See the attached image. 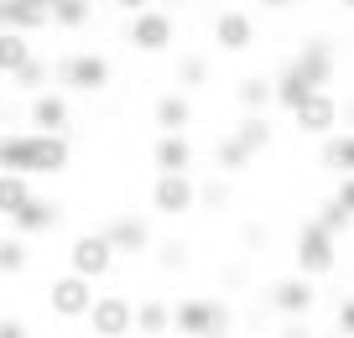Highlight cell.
<instances>
[{
	"instance_id": "42",
	"label": "cell",
	"mask_w": 354,
	"mask_h": 338,
	"mask_svg": "<svg viewBox=\"0 0 354 338\" xmlns=\"http://www.w3.org/2000/svg\"><path fill=\"white\" fill-rule=\"evenodd\" d=\"M115 6H120V11H131V16H136V11H146V6H151V0H115Z\"/></svg>"
},
{
	"instance_id": "36",
	"label": "cell",
	"mask_w": 354,
	"mask_h": 338,
	"mask_svg": "<svg viewBox=\"0 0 354 338\" xmlns=\"http://www.w3.org/2000/svg\"><path fill=\"white\" fill-rule=\"evenodd\" d=\"M219 281L230 286V292H245V281H250V265H245V261H230V265L219 271Z\"/></svg>"
},
{
	"instance_id": "24",
	"label": "cell",
	"mask_w": 354,
	"mask_h": 338,
	"mask_svg": "<svg viewBox=\"0 0 354 338\" xmlns=\"http://www.w3.org/2000/svg\"><path fill=\"white\" fill-rule=\"evenodd\" d=\"M37 57V47H32V37H21V32H0V78H16L26 63Z\"/></svg>"
},
{
	"instance_id": "25",
	"label": "cell",
	"mask_w": 354,
	"mask_h": 338,
	"mask_svg": "<svg viewBox=\"0 0 354 338\" xmlns=\"http://www.w3.org/2000/svg\"><path fill=\"white\" fill-rule=\"evenodd\" d=\"M230 135L255 156V151H266V146H271V135H277V131H271V115H240V125H234Z\"/></svg>"
},
{
	"instance_id": "44",
	"label": "cell",
	"mask_w": 354,
	"mask_h": 338,
	"mask_svg": "<svg viewBox=\"0 0 354 338\" xmlns=\"http://www.w3.org/2000/svg\"><path fill=\"white\" fill-rule=\"evenodd\" d=\"M339 6H344V11H354V0H339Z\"/></svg>"
},
{
	"instance_id": "38",
	"label": "cell",
	"mask_w": 354,
	"mask_h": 338,
	"mask_svg": "<svg viewBox=\"0 0 354 338\" xmlns=\"http://www.w3.org/2000/svg\"><path fill=\"white\" fill-rule=\"evenodd\" d=\"M333 203H339L344 214L354 218V177H339V187H333Z\"/></svg>"
},
{
	"instance_id": "37",
	"label": "cell",
	"mask_w": 354,
	"mask_h": 338,
	"mask_svg": "<svg viewBox=\"0 0 354 338\" xmlns=\"http://www.w3.org/2000/svg\"><path fill=\"white\" fill-rule=\"evenodd\" d=\"M333 323H339L344 338H354V297H344V302L333 307Z\"/></svg>"
},
{
	"instance_id": "9",
	"label": "cell",
	"mask_w": 354,
	"mask_h": 338,
	"mask_svg": "<svg viewBox=\"0 0 354 338\" xmlns=\"http://www.w3.org/2000/svg\"><path fill=\"white\" fill-rule=\"evenodd\" d=\"M125 37H131V47H136V53L156 57V53H167V47H172L177 21H172V11H162V6H146V11H136V16H131Z\"/></svg>"
},
{
	"instance_id": "11",
	"label": "cell",
	"mask_w": 354,
	"mask_h": 338,
	"mask_svg": "<svg viewBox=\"0 0 354 338\" xmlns=\"http://www.w3.org/2000/svg\"><path fill=\"white\" fill-rule=\"evenodd\" d=\"M214 47L230 53V57L250 53L255 47V16L245 11V6H224V11L214 16Z\"/></svg>"
},
{
	"instance_id": "7",
	"label": "cell",
	"mask_w": 354,
	"mask_h": 338,
	"mask_svg": "<svg viewBox=\"0 0 354 338\" xmlns=\"http://www.w3.org/2000/svg\"><path fill=\"white\" fill-rule=\"evenodd\" d=\"M115 261H120V255L110 250V240H104L100 229L73 234V245H68V271L84 276V281H104V276L115 271Z\"/></svg>"
},
{
	"instance_id": "12",
	"label": "cell",
	"mask_w": 354,
	"mask_h": 338,
	"mask_svg": "<svg viewBox=\"0 0 354 338\" xmlns=\"http://www.w3.org/2000/svg\"><path fill=\"white\" fill-rule=\"evenodd\" d=\"M26 120H32L37 135H68V120H73V104H68L63 88H42L26 104Z\"/></svg>"
},
{
	"instance_id": "45",
	"label": "cell",
	"mask_w": 354,
	"mask_h": 338,
	"mask_svg": "<svg viewBox=\"0 0 354 338\" xmlns=\"http://www.w3.org/2000/svg\"><path fill=\"white\" fill-rule=\"evenodd\" d=\"M42 6H47V11H53V6H57V0H42Z\"/></svg>"
},
{
	"instance_id": "13",
	"label": "cell",
	"mask_w": 354,
	"mask_h": 338,
	"mask_svg": "<svg viewBox=\"0 0 354 338\" xmlns=\"http://www.w3.org/2000/svg\"><path fill=\"white\" fill-rule=\"evenodd\" d=\"M57 224H63V203L57 198H26L21 208L11 214V234H21V240H37V234H53Z\"/></svg>"
},
{
	"instance_id": "4",
	"label": "cell",
	"mask_w": 354,
	"mask_h": 338,
	"mask_svg": "<svg viewBox=\"0 0 354 338\" xmlns=\"http://www.w3.org/2000/svg\"><path fill=\"white\" fill-rule=\"evenodd\" d=\"M84 323L94 338H131L136 333V302L125 292H94V307H88Z\"/></svg>"
},
{
	"instance_id": "34",
	"label": "cell",
	"mask_w": 354,
	"mask_h": 338,
	"mask_svg": "<svg viewBox=\"0 0 354 338\" xmlns=\"http://www.w3.org/2000/svg\"><path fill=\"white\" fill-rule=\"evenodd\" d=\"M156 265H162V271H183V265H188V245H183V240L156 245Z\"/></svg>"
},
{
	"instance_id": "46",
	"label": "cell",
	"mask_w": 354,
	"mask_h": 338,
	"mask_svg": "<svg viewBox=\"0 0 354 338\" xmlns=\"http://www.w3.org/2000/svg\"><path fill=\"white\" fill-rule=\"evenodd\" d=\"M162 338H183V333H162Z\"/></svg>"
},
{
	"instance_id": "39",
	"label": "cell",
	"mask_w": 354,
	"mask_h": 338,
	"mask_svg": "<svg viewBox=\"0 0 354 338\" xmlns=\"http://www.w3.org/2000/svg\"><path fill=\"white\" fill-rule=\"evenodd\" d=\"M0 338H32L26 317H0Z\"/></svg>"
},
{
	"instance_id": "35",
	"label": "cell",
	"mask_w": 354,
	"mask_h": 338,
	"mask_svg": "<svg viewBox=\"0 0 354 338\" xmlns=\"http://www.w3.org/2000/svg\"><path fill=\"white\" fill-rule=\"evenodd\" d=\"M318 224H323V229H328V234H333V240H339V234H344V229H349L354 218H349V214H344V208H339V203H333V198H328V203H323V208H318Z\"/></svg>"
},
{
	"instance_id": "20",
	"label": "cell",
	"mask_w": 354,
	"mask_h": 338,
	"mask_svg": "<svg viewBox=\"0 0 354 338\" xmlns=\"http://www.w3.org/2000/svg\"><path fill=\"white\" fill-rule=\"evenodd\" d=\"M234 104H240V115H266V109L277 104L271 78H266V73H245L240 84H234Z\"/></svg>"
},
{
	"instance_id": "2",
	"label": "cell",
	"mask_w": 354,
	"mask_h": 338,
	"mask_svg": "<svg viewBox=\"0 0 354 338\" xmlns=\"http://www.w3.org/2000/svg\"><path fill=\"white\" fill-rule=\"evenodd\" d=\"M292 265H297V276H308V281L333 276V265H339V240L323 229L318 218H302L297 240H292Z\"/></svg>"
},
{
	"instance_id": "43",
	"label": "cell",
	"mask_w": 354,
	"mask_h": 338,
	"mask_svg": "<svg viewBox=\"0 0 354 338\" xmlns=\"http://www.w3.org/2000/svg\"><path fill=\"white\" fill-rule=\"evenodd\" d=\"M266 11H292V6H297V0H261Z\"/></svg>"
},
{
	"instance_id": "3",
	"label": "cell",
	"mask_w": 354,
	"mask_h": 338,
	"mask_svg": "<svg viewBox=\"0 0 354 338\" xmlns=\"http://www.w3.org/2000/svg\"><path fill=\"white\" fill-rule=\"evenodd\" d=\"M53 78H57V88H68V94H100V88H110V78H115V68H110V57L104 53H68V57H57L53 63Z\"/></svg>"
},
{
	"instance_id": "48",
	"label": "cell",
	"mask_w": 354,
	"mask_h": 338,
	"mask_svg": "<svg viewBox=\"0 0 354 338\" xmlns=\"http://www.w3.org/2000/svg\"><path fill=\"white\" fill-rule=\"evenodd\" d=\"M68 338H73V333H68Z\"/></svg>"
},
{
	"instance_id": "6",
	"label": "cell",
	"mask_w": 354,
	"mask_h": 338,
	"mask_svg": "<svg viewBox=\"0 0 354 338\" xmlns=\"http://www.w3.org/2000/svg\"><path fill=\"white\" fill-rule=\"evenodd\" d=\"M292 131L308 135V141H328L339 131V94L333 88H313L297 109H292Z\"/></svg>"
},
{
	"instance_id": "5",
	"label": "cell",
	"mask_w": 354,
	"mask_h": 338,
	"mask_svg": "<svg viewBox=\"0 0 354 338\" xmlns=\"http://www.w3.org/2000/svg\"><path fill=\"white\" fill-rule=\"evenodd\" d=\"M151 214H162V218L198 214V182H193V172H156V182H151Z\"/></svg>"
},
{
	"instance_id": "40",
	"label": "cell",
	"mask_w": 354,
	"mask_h": 338,
	"mask_svg": "<svg viewBox=\"0 0 354 338\" xmlns=\"http://www.w3.org/2000/svg\"><path fill=\"white\" fill-rule=\"evenodd\" d=\"M339 125H344V131H354V94L339 99Z\"/></svg>"
},
{
	"instance_id": "15",
	"label": "cell",
	"mask_w": 354,
	"mask_h": 338,
	"mask_svg": "<svg viewBox=\"0 0 354 338\" xmlns=\"http://www.w3.org/2000/svg\"><path fill=\"white\" fill-rule=\"evenodd\" d=\"M100 234L110 240L115 255H146V250L156 245V240H151V224H146V218H136V214H115Z\"/></svg>"
},
{
	"instance_id": "1",
	"label": "cell",
	"mask_w": 354,
	"mask_h": 338,
	"mask_svg": "<svg viewBox=\"0 0 354 338\" xmlns=\"http://www.w3.org/2000/svg\"><path fill=\"white\" fill-rule=\"evenodd\" d=\"M172 333L183 338H230L234 333V317L219 297H183L172 307Z\"/></svg>"
},
{
	"instance_id": "21",
	"label": "cell",
	"mask_w": 354,
	"mask_h": 338,
	"mask_svg": "<svg viewBox=\"0 0 354 338\" xmlns=\"http://www.w3.org/2000/svg\"><path fill=\"white\" fill-rule=\"evenodd\" d=\"M136 333L141 338L172 333V302H167V297H141V302H136Z\"/></svg>"
},
{
	"instance_id": "10",
	"label": "cell",
	"mask_w": 354,
	"mask_h": 338,
	"mask_svg": "<svg viewBox=\"0 0 354 338\" xmlns=\"http://www.w3.org/2000/svg\"><path fill=\"white\" fill-rule=\"evenodd\" d=\"M318 307V281H308V276H281V281H271V312H281L287 323H302V317Z\"/></svg>"
},
{
	"instance_id": "33",
	"label": "cell",
	"mask_w": 354,
	"mask_h": 338,
	"mask_svg": "<svg viewBox=\"0 0 354 338\" xmlns=\"http://www.w3.org/2000/svg\"><path fill=\"white\" fill-rule=\"evenodd\" d=\"M198 208H230V182H224V177H203L198 182Z\"/></svg>"
},
{
	"instance_id": "41",
	"label": "cell",
	"mask_w": 354,
	"mask_h": 338,
	"mask_svg": "<svg viewBox=\"0 0 354 338\" xmlns=\"http://www.w3.org/2000/svg\"><path fill=\"white\" fill-rule=\"evenodd\" d=\"M255 245H266V229L261 224H245V250H255Z\"/></svg>"
},
{
	"instance_id": "22",
	"label": "cell",
	"mask_w": 354,
	"mask_h": 338,
	"mask_svg": "<svg viewBox=\"0 0 354 338\" xmlns=\"http://www.w3.org/2000/svg\"><path fill=\"white\" fill-rule=\"evenodd\" d=\"M318 162L339 177H354V131H333L328 141L318 146Z\"/></svg>"
},
{
	"instance_id": "26",
	"label": "cell",
	"mask_w": 354,
	"mask_h": 338,
	"mask_svg": "<svg viewBox=\"0 0 354 338\" xmlns=\"http://www.w3.org/2000/svg\"><path fill=\"white\" fill-rule=\"evenodd\" d=\"M271 94H277V104H281V109H287V115H292V109H297L302 99L313 94V84H308V78H302V73H292V68H281V73L271 78Z\"/></svg>"
},
{
	"instance_id": "28",
	"label": "cell",
	"mask_w": 354,
	"mask_h": 338,
	"mask_svg": "<svg viewBox=\"0 0 354 338\" xmlns=\"http://www.w3.org/2000/svg\"><path fill=\"white\" fill-rule=\"evenodd\" d=\"M32 265V240L21 234H0V276H21Z\"/></svg>"
},
{
	"instance_id": "27",
	"label": "cell",
	"mask_w": 354,
	"mask_h": 338,
	"mask_svg": "<svg viewBox=\"0 0 354 338\" xmlns=\"http://www.w3.org/2000/svg\"><path fill=\"white\" fill-rule=\"evenodd\" d=\"M94 21V0H57L53 6V26L57 32H84Z\"/></svg>"
},
{
	"instance_id": "8",
	"label": "cell",
	"mask_w": 354,
	"mask_h": 338,
	"mask_svg": "<svg viewBox=\"0 0 354 338\" xmlns=\"http://www.w3.org/2000/svg\"><path fill=\"white\" fill-rule=\"evenodd\" d=\"M88 307H94V281H84V276L63 271L47 281V312L63 317V323H84Z\"/></svg>"
},
{
	"instance_id": "14",
	"label": "cell",
	"mask_w": 354,
	"mask_h": 338,
	"mask_svg": "<svg viewBox=\"0 0 354 338\" xmlns=\"http://www.w3.org/2000/svg\"><path fill=\"white\" fill-rule=\"evenodd\" d=\"M292 73H302L313 88H328L333 84V73H339V57H333V42H323V37H308L302 42V53L292 57Z\"/></svg>"
},
{
	"instance_id": "16",
	"label": "cell",
	"mask_w": 354,
	"mask_h": 338,
	"mask_svg": "<svg viewBox=\"0 0 354 338\" xmlns=\"http://www.w3.org/2000/svg\"><path fill=\"white\" fill-rule=\"evenodd\" d=\"M68 162H73L68 135H37L32 131V167H26V177H63Z\"/></svg>"
},
{
	"instance_id": "47",
	"label": "cell",
	"mask_w": 354,
	"mask_h": 338,
	"mask_svg": "<svg viewBox=\"0 0 354 338\" xmlns=\"http://www.w3.org/2000/svg\"><path fill=\"white\" fill-rule=\"evenodd\" d=\"M308 338H318V333H308Z\"/></svg>"
},
{
	"instance_id": "17",
	"label": "cell",
	"mask_w": 354,
	"mask_h": 338,
	"mask_svg": "<svg viewBox=\"0 0 354 338\" xmlns=\"http://www.w3.org/2000/svg\"><path fill=\"white\" fill-rule=\"evenodd\" d=\"M53 26V11H47L42 0H0V32H47Z\"/></svg>"
},
{
	"instance_id": "31",
	"label": "cell",
	"mask_w": 354,
	"mask_h": 338,
	"mask_svg": "<svg viewBox=\"0 0 354 338\" xmlns=\"http://www.w3.org/2000/svg\"><path fill=\"white\" fill-rule=\"evenodd\" d=\"M177 88H203L209 84V57L203 53H177Z\"/></svg>"
},
{
	"instance_id": "32",
	"label": "cell",
	"mask_w": 354,
	"mask_h": 338,
	"mask_svg": "<svg viewBox=\"0 0 354 338\" xmlns=\"http://www.w3.org/2000/svg\"><path fill=\"white\" fill-rule=\"evenodd\" d=\"M16 88H21V94H42L47 84H53V63H42V57H32V63L21 68V73L11 78Z\"/></svg>"
},
{
	"instance_id": "18",
	"label": "cell",
	"mask_w": 354,
	"mask_h": 338,
	"mask_svg": "<svg viewBox=\"0 0 354 338\" xmlns=\"http://www.w3.org/2000/svg\"><path fill=\"white\" fill-rule=\"evenodd\" d=\"M151 120H156V131H162V135H188V125H193V99L183 94V88H167V94L151 104Z\"/></svg>"
},
{
	"instance_id": "29",
	"label": "cell",
	"mask_w": 354,
	"mask_h": 338,
	"mask_svg": "<svg viewBox=\"0 0 354 338\" xmlns=\"http://www.w3.org/2000/svg\"><path fill=\"white\" fill-rule=\"evenodd\" d=\"M32 198V177H21V172H0V218H11L16 208Z\"/></svg>"
},
{
	"instance_id": "30",
	"label": "cell",
	"mask_w": 354,
	"mask_h": 338,
	"mask_svg": "<svg viewBox=\"0 0 354 338\" xmlns=\"http://www.w3.org/2000/svg\"><path fill=\"white\" fill-rule=\"evenodd\" d=\"M250 162H255V156L245 151V146L234 141L230 131H224L219 141H214V167H219V172H245V167H250Z\"/></svg>"
},
{
	"instance_id": "19",
	"label": "cell",
	"mask_w": 354,
	"mask_h": 338,
	"mask_svg": "<svg viewBox=\"0 0 354 338\" xmlns=\"http://www.w3.org/2000/svg\"><path fill=\"white\" fill-rule=\"evenodd\" d=\"M151 167L156 172H193V141L188 135H156Z\"/></svg>"
},
{
	"instance_id": "23",
	"label": "cell",
	"mask_w": 354,
	"mask_h": 338,
	"mask_svg": "<svg viewBox=\"0 0 354 338\" xmlns=\"http://www.w3.org/2000/svg\"><path fill=\"white\" fill-rule=\"evenodd\" d=\"M32 167V131H0V172H21Z\"/></svg>"
}]
</instances>
